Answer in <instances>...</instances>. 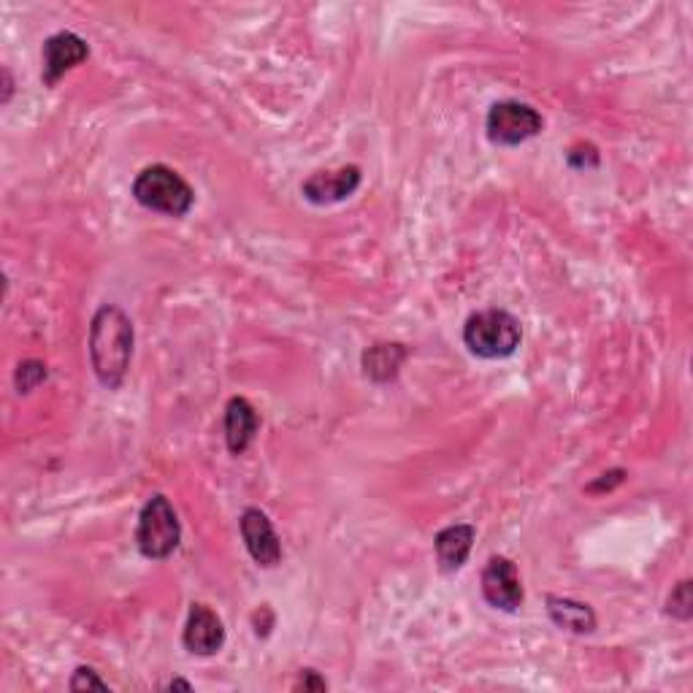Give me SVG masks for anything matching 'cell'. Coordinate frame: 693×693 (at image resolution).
I'll return each instance as SVG.
<instances>
[{
  "label": "cell",
  "mask_w": 693,
  "mask_h": 693,
  "mask_svg": "<svg viewBox=\"0 0 693 693\" xmlns=\"http://www.w3.org/2000/svg\"><path fill=\"white\" fill-rule=\"evenodd\" d=\"M360 179H364V174H360L358 166H342L336 171H315L301 185V192L315 207H330V203H339L353 196L360 187Z\"/></svg>",
  "instance_id": "30bf717a"
},
{
  "label": "cell",
  "mask_w": 693,
  "mask_h": 693,
  "mask_svg": "<svg viewBox=\"0 0 693 693\" xmlns=\"http://www.w3.org/2000/svg\"><path fill=\"white\" fill-rule=\"evenodd\" d=\"M482 596H485L487 605L493 610L502 612H517L523 607V594L521 575H517V566L510 558L493 556L482 569Z\"/></svg>",
  "instance_id": "8992f818"
},
{
  "label": "cell",
  "mask_w": 693,
  "mask_h": 693,
  "mask_svg": "<svg viewBox=\"0 0 693 693\" xmlns=\"http://www.w3.org/2000/svg\"><path fill=\"white\" fill-rule=\"evenodd\" d=\"M182 542V526L174 512L171 502L162 493L149 498L138 512L136 526V547L144 558L149 560H166L174 556V550Z\"/></svg>",
  "instance_id": "277c9868"
},
{
  "label": "cell",
  "mask_w": 693,
  "mask_h": 693,
  "mask_svg": "<svg viewBox=\"0 0 693 693\" xmlns=\"http://www.w3.org/2000/svg\"><path fill=\"white\" fill-rule=\"evenodd\" d=\"M241 539H244L246 553L263 569H274L282 560V542L271 526L269 515L258 507H246L239 517Z\"/></svg>",
  "instance_id": "52a82bcc"
},
{
  "label": "cell",
  "mask_w": 693,
  "mask_h": 693,
  "mask_svg": "<svg viewBox=\"0 0 693 693\" xmlns=\"http://www.w3.org/2000/svg\"><path fill=\"white\" fill-rule=\"evenodd\" d=\"M403 360H407V347L399 342H382L364 353V374L371 382L385 385L399 377Z\"/></svg>",
  "instance_id": "5bb4252c"
},
{
  "label": "cell",
  "mask_w": 693,
  "mask_h": 693,
  "mask_svg": "<svg viewBox=\"0 0 693 693\" xmlns=\"http://www.w3.org/2000/svg\"><path fill=\"white\" fill-rule=\"evenodd\" d=\"M626 480V472L623 469H612V472H605L599 480H594L588 485V493H605V491H612V487H618L620 482Z\"/></svg>",
  "instance_id": "ffe728a7"
},
{
  "label": "cell",
  "mask_w": 693,
  "mask_h": 693,
  "mask_svg": "<svg viewBox=\"0 0 693 693\" xmlns=\"http://www.w3.org/2000/svg\"><path fill=\"white\" fill-rule=\"evenodd\" d=\"M41 57H44L41 82H44L46 87H54V84L63 80L69 71H74L76 65L90 57V46L82 35L63 30V33H54L44 41V52H41Z\"/></svg>",
  "instance_id": "ba28073f"
},
{
  "label": "cell",
  "mask_w": 693,
  "mask_h": 693,
  "mask_svg": "<svg viewBox=\"0 0 693 693\" xmlns=\"http://www.w3.org/2000/svg\"><path fill=\"white\" fill-rule=\"evenodd\" d=\"M542 128H545L542 114L521 101H498L485 117V134L496 147H517L539 136Z\"/></svg>",
  "instance_id": "5b68a950"
},
{
  "label": "cell",
  "mask_w": 693,
  "mask_h": 693,
  "mask_svg": "<svg viewBox=\"0 0 693 693\" xmlns=\"http://www.w3.org/2000/svg\"><path fill=\"white\" fill-rule=\"evenodd\" d=\"M293 691H328V683L321 678V674L315 672V669H304V672L298 674V680L293 683Z\"/></svg>",
  "instance_id": "d6986e66"
},
{
  "label": "cell",
  "mask_w": 693,
  "mask_h": 693,
  "mask_svg": "<svg viewBox=\"0 0 693 693\" xmlns=\"http://www.w3.org/2000/svg\"><path fill=\"white\" fill-rule=\"evenodd\" d=\"M0 76H3V98H0V104H9L11 95H14V82H11V74L9 69L0 71Z\"/></svg>",
  "instance_id": "44dd1931"
},
{
  "label": "cell",
  "mask_w": 693,
  "mask_h": 693,
  "mask_svg": "<svg viewBox=\"0 0 693 693\" xmlns=\"http://www.w3.org/2000/svg\"><path fill=\"white\" fill-rule=\"evenodd\" d=\"M69 689L71 691H108V683L98 678V672H95L93 666H76Z\"/></svg>",
  "instance_id": "ac0fdd59"
},
{
  "label": "cell",
  "mask_w": 693,
  "mask_h": 693,
  "mask_svg": "<svg viewBox=\"0 0 693 693\" xmlns=\"http://www.w3.org/2000/svg\"><path fill=\"white\" fill-rule=\"evenodd\" d=\"M566 162L577 171H588V168L599 166V149L594 144H575V147L566 153Z\"/></svg>",
  "instance_id": "e0dca14e"
},
{
  "label": "cell",
  "mask_w": 693,
  "mask_h": 693,
  "mask_svg": "<svg viewBox=\"0 0 693 693\" xmlns=\"http://www.w3.org/2000/svg\"><path fill=\"white\" fill-rule=\"evenodd\" d=\"M523 342L521 321L507 309L474 312L463 325V345L482 360H502L517 353Z\"/></svg>",
  "instance_id": "7a4b0ae2"
},
{
  "label": "cell",
  "mask_w": 693,
  "mask_h": 693,
  "mask_svg": "<svg viewBox=\"0 0 693 693\" xmlns=\"http://www.w3.org/2000/svg\"><path fill=\"white\" fill-rule=\"evenodd\" d=\"M666 615L678 620H691L693 615V596H691V582L683 580L678 588L669 594L666 599Z\"/></svg>",
  "instance_id": "2e32d148"
},
{
  "label": "cell",
  "mask_w": 693,
  "mask_h": 693,
  "mask_svg": "<svg viewBox=\"0 0 693 693\" xmlns=\"http://www.w3.org/2000/svg\"><path fill=\"white\" fill-rule=\"evenodd\" d=\"M166 691H192V685L187 683V680H171V683L166 685Z\"/></svg>",
  "instance_id": "7402d4cb"
},
{
  "label": "cell",
  "mask_w": 693,
  "mask_h": 693,
  "mask_svg": "<svg viewBox=\"0 0 693 693\" xmlns=\"http://www.w3.org/2000/svg\"><path fill=\"white\" fill-rule=\"evenodd\" d=\"M134 323L117 304H106L95 312L90 323V364L95 377L108 390H117L125 382V374L134 358Z\"/></svg>",
  "instance_id": "6da1fadb"
},
{
  "label": "cell",
  "mask_w": 693,
  "mask_h": 693,
  "mask_svg": "<svg viewBox=\"0 0 693 693\" xmlns=\"http://www.w3.org/2000/svg\"><path fill=\"white\" fill-rule=\"evenodd\" d=\"M547 615L558 629L571 631V634H594L596 612L582 601L564 599V596H547Z\"/></svg>",
  "instance_id": "4fadbf2b"
},
{
  "label": "cell",
  "mask_w": 693,
  "mask_h": 693,
  "mask_svg": "<svg viewBox=\"0 0 693 693\" xmlns=\"http://www.w3.org/2000/svg\"><path fill=\"white\" fill-rule=\"evenodd\" d=\"M433 547H437V558L442 571H458L463 564L469 560V553L474 547V526H466V523H458V526H448L437 534L433 539Z\"/></svg>",
  "instance_id": "7c38bea8"
},
{
  "label": "cell",
  "mask_w": 693,
  "mask_h": 693,
  "mask_svg": "<svg viewBox=\"0 0 693 693\" xmlns=\"http://www.w3.org/2000/svg\"><path fill=\"white\" fill-rule=\"evenodd\" d=\"M134 198L149 212H160L168 217H185L196 203L192 187L179 177L174 168L155 162L147 166L134 179Z\"/></svg>",
  "instance_id": "3957f363"
},
{
  "label": "cell",
  "mask_w": 693,
  "mask_h": 693,
  "mask_svg": "<svg viewBox=\"0 0 693 693\" xmlns=\"http://www.w3.org/2000/svg\"><path fill=\"white\" fill-rule=\"evenodd\" d=\"M258 428H261V418H258L255 407L250 401L233 396L225 407V444L233 455L246 453V448L255 439Z\"/></svg>",
  "instance_id": "8fae6325"
},
{
  "label": "cell",
  "mask_w": 693,
  "mask_h": 693,
  "mask_svg": "<svg viewBox=\"0 0 693 693\" xmlns=\"http://www.w3.org/2000/svg\"><path fill=\"white\" fill-rule=\"evenodd\" d=\"M46 377H50V371H46V366L41 364V360H25V364L17 366L14 385L20 393H30V390L39 388Z\"/></svg>",
  "instance_id": "9a60e30c"
},
{
  "label": "cell",
  "mask_w": 693,
  "mask_h": 693,
  "mask_svg": "<svg viewBox=\"0 0 693 693\" xmlns=\"http://www.w3.org/2000/svg\"><path fill=\"white\" fill-rule=\"evenodd\" d=\"M182 644L192 655L220 653L222 644H225V626H222L220 615L212 607L201 605V601L192 605L182 631Z\"/></svg>",
  "instance_id": "9c48e42d"
}]
</instances>
